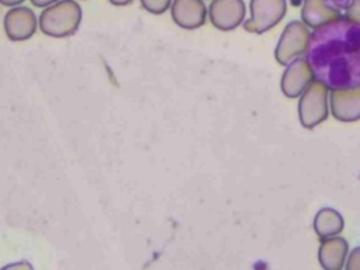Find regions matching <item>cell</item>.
Wrapping results in <instances>:
<instances>
[{"mask_svg": "<svg viewBox=\"0 0 360 270\" xmlns=\"http://www.w3.org/2000/svg\"><path fill=\"white\" fill-rule=\"evenodd\" d=\"M30 1H31L32 6H35V7L45 8V7L53 4V3H56V1H59V0H30Z\"/></svg>", "mask_w": 360, "mask_h": 270, "instance_id": "17", "label": "cell"}, {"mask_svg": "<svg viewBox=\"0 0 360 270\" xmlns=\"http://www.w3.org/2000/svg\"><path fill=\"white\" fill-rule=\"evenodd\" d=\"M314 72L307 58H297L290 62L281 76V91L290 98H295L312 83Z\"/></svg>", "mask_w": 360, "mask_h": 270, "instance_id": "8", "label": "cell"}, {"mask_svg": "<svg viewBox=\"0 0 360 270\" xmlns=\"http://www.w3.org/2000/svg\"><path fill=\"white\" fill-rule=\"evenodd\" d=\"M285 11V0H250V18L243 22V28L252 34H263L277 25Z\"/></svg>", "mask_w": 360, "mask_h": 270, "instance_id": "5", "label": "cell"}, {"mask_svg": "<svg viewBox=\"0 0 360 270\" xmlns=\"http://www.w3.org/2000/svg\"><path fill=\"white\" fill-rule=\"evenodd\" d=\"M246 6L243 0H212L208 7L211 24L221 31H232L243 22Z\"/></svg>", "mask_w": 360, "mask_h": 270, "instance_id": "7", "label": "cell"}, {"mask_svg": "<svg viewBox=\"0 0 360 270\" xmlns=\"http://www.w3.org/2000/svg\"><path fill=\"white\" fill-rule=\"evenodd\" d=\"M170 14L176 25L184 30H195L205 24L208 11L204 0H173Z\"/></svg>", "mask_w": 360, "mask_h": 270, "instance_id": "10", "label": "cell"}, {"mask_svg": "<svg viewBox=\"0 0 360 270\" xmlns=\"http://www.w3.org/2000/svg\"><path fill=\"white\" fill-rule=\"evenodd\" d=\"M330 112L342 122L360 120V86L343 90H332L329 96Z\"/></svg>", "mask_w": 360, "mask_h": 270, "instance_id": "9", "label": "cell"}, {"mask_svg": "<svg viewBox=\"0 0 360 270\" xmlns=\"http://www.w3.org/2000/svg\"><path fill=\"white\" fill-rule=\"evenodd\" d=\"M346 17L360 25V0H352L346 8Z\"/></svg>", "mask_w": 360, "mask_h": 270, "instance_id": "16", "label": "cell"}, {"mask_svg": "<svg viewBox=\"0 0 360 270\" xmlns=\"http://www.w3.org/2000/svg\"><path fill=\"white\" fill-rule=\"evenodd\" d=\"M82 17V7L76 0H59L41 11L38 24L46 37L66 38L76 34Z\"/></svg>", "mask_w": 360, "mask_h": 270, "instance_id": "2", "label": "cell"}, {"mask_svg": "<svg viewBox=\"0 0 360 270\" xmlns=\"http://www.w3.org/2000/svg\"><path fill=\"white\" fill-rule=\"evenodd\" d=\"M111 4L114 6H128L131 4L134 0H108Z\"/></svg>", "mask_w": 360, "mask_h": 270, "instance_id": "21", "label": "cell"}, {"mask_svg": "<svg viewBox=\"0 0 360 270\" xmlns=\"http://www.w3.org/2000/svg\"><path fill=\"white\" fill-rule=\"evenodd\" d=\"M345 267L347 270H360V246L352 249L349 257H346Z\"/></svg>", "mask_w": 360, "mask_h": 270, "instance_id": "15", "label": "cell"}, {"mask_svg": "<svg viewBox=\"0 0 360 270\" xmlns=\"http://www.w3.org/2000/svg\"><path fill=\"white\" fill-rule=\"evenodd\" d=\"M352 0H330V3L338 8V10H346L349 7Z\"/></svg>", "mask_w": 360, "mask_h": 270, "instance_id": "19", "label": "cell"}, {"mask_svg": "<svg viewBox=\"0 0 360 270\" xmlns=\"http://www.w3.org/2000/svg\"><path fill=\"white\" fill-rule=\"evenodd\" d=\"M347 252H349V245L346 239L336 235L322 240L318 250V259L323 269L340 270L345 266Z\"/></svg>", "mask_w": 360, "mask_h": 270, "instance_id": "12", "label": "cell"}, {"mask_svg": "<svg viewBox=\"0 0 360 270\" xmlns=\"http://www.w3.org/2000/svg\"><path fill=\"white\" fill-rule=\"evenodd\" d=\"M305 53L315 79L329 90L360 86V25L347 17L315 28Z\"/></svg>", "mask_w": 360, "mask_h": 270, "instance_id": "1", "label": "cell"}, {"mask_svg": "<svg viewBox=\"0 0 360 270\" xmlns=\"http://www.w3.org/2000/svg\"><path fill=\"white\" fill-rule=\"evenodd\" d=\"M3 27L10 41L21 42L30 39L35 34L38 21L35 13L31 8L25 6H15L6 13Z\"/></svg>", "mask_w": 360, "mask_h": 270, "instance_id": "6", "label": "cell"}, {"mask_svg": "<svg viewBox=\"0 0 360 270\" xmlns=\"http://www.w3.org/2000/svg\"><path fill=\"white\" fill-rule=\"evenodd\" d=\"M311 32L308 27L301 21H291L285 25L278 44L274 51L277 62L283 66H287L290 62L304 55L309 45Z\"/></svg>", "mask_w": 360, "mask_h": 270, "instance_id": "4", "label": "cell"}, {"mask_svg": "<svg viewBox=\"0 0 360 270\" xmlns=\"http://www.w3.org/2000/svg\"><path fill=\"white\" fill-rule=\"evenodd\" d=\"M342 17L330 0H304L301 8V20L309 28L322 27L336 18Z\"/></svg>", "mask_w": 360, "mask_h": 270, "instance_id": "11", "label": "cell"}, {"mask_svg": "<svg viewBox=\"0 0 360 270\" xmlns=\"http://www.w3.org/2000/svg\"><path fill=\"white\" fill-rule=\"evenodd\" d=\"M343 225L345 222L342 215L333 208H322L314 218V229L321 242L339 235L343 229Z\"/></svg>", "mask_w": 360, "mask_h": 270, "instance_id": "13", "label": "cell"}, {"mask_svg": "<svg viewBox=\"0 0 360 270\" xmlns=\"http://www.w3.org/2000/svg\"><path fill=\"white\" fill-rule=\"evenodd\" d=\"M173 0H139L142 8L150 14H163L172 6Z\"/></svg>", "mask_w": 360, "mask_h": 270, "instance_id": "14", "label": "cell"}, {"mask_svg": "<svg viewBox=\"0 0 360 270\" xmlns=\"http://www.w3.org/2000/svg\"><path fill=\"white\" fill-rule=\"evenodd\" d=\"M328 90L322 82L315 80L301 94L298 115L304 128H315L328 118Z\"/></svg>", "mask_w": 360, "mask_h": 270, "instance_id": "3", "label": "cell"}, {"mask_svg": "<svg viewBox=\"0 0 360 270\" xmlns=\"http://www.w3.org/2000/svg\"><path fill=\"white\" fill-rule=\"evenodd\" d=\"M3 270L6 269H32V266L27 262H20V263H13V264H7V266H3L1 267Z\"/></svg>", "mask_w": 360, "mask_h": 270, "instance_id": "18", "label": "cell"}, {"mask_svg": "<svg viewBox=\"0 0 360 270\" xmlns=\"http://www.w3.org/2000/svg\"><path fill=\"white\" fill-rule=\"evenodd\" d=\"M24 1L25 0H0V4H3L6 7H15V6H20Z\"/></svg>", "mask_w": 360, "mask_h": 270, "instance_id": "20", "label": "cell"}]
</instances>
